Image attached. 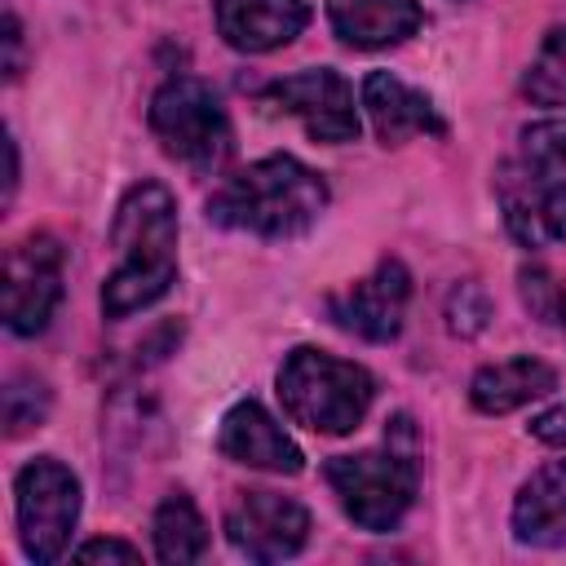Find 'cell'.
<instances>
[{
	"label": "cell",
	"mask_w": 566,
	"mask_h": 566,
	"mask_svg": "<svg viewBox=\"0 0 566 566\" xmlns=\"http://www.w3.org/2000/svg\"><path fill=\"white\" fill-rule=\"evenodd\" d=\"M111 243L119 265L102 283V314L128 318L155 305L177 279V203L168 186L137 181L115 208Z\"/></svg>",
	"instance_id": "6da1fadb"
},
{
	"label": "cell",
	"mask_w": 566,
	"mask_h": 566,
	"mask_svg": "<svg viewBox=\"0 0 566 566\" xmlns=\"http://www.w3.org/2000/svg\"><path fill=\"white\" fill-rule=\"evenodd\" d=\"M327 208V186L296 155H265L243 172L226 177L208 199V221L248 230L261 239H296Z\"/></svg>",
	"instance_id": "7a4b0ae2"
},
{
	"label": "cell",
	"mask_w": 566,
	"mask_h": 566,
	"mask_svg": "<svg viewBox=\"0 0 566 566\" xmlns=\"http://www.w3.org/2000/svg\"><path fill=\"white\" fill-rule=\"evenodd\" d=\"M327 482L340 495V509L363 531H394L420 486L411 420L394 416L385 429V447H376V451H354V455L327 460Z\"/></svg>",
	"instance_id": "3957f363"
},
{
	"label": "cell",
	"mask_w": 566,
	"mask_h": 566,
	"mask_svg": "<svg viewBox=\"0 0 566 566\" xmlns=\"http://www.w3.org/2000/svg\"><path fill=\"white\" fill-rule=\"evenodd\" d=\"M371 394H376V380L367 376V367L345 363L323 349H310V345L292 349L279 367L283 411L314 433L336 438V433L358 429L371 407Z\"/></svg>",
	"instance_id": "277c9868"
},
{
	"label": "cell",
	"mask_w": 566,
	"mask_h": 566,
	"mask_svg": "<svg viewBox=\"0 0 566 566\" xmlns=\"http://www.w3.org/2000/svg\"><path fill=\"white\" fill-rule=\"evenodd\" d=\"M150 133L164 146V155L195 172H217L230 155L226 106L195 75H177L150 97Z\"/></svg>",
	"instance_id": "5b68a950"
},
{
	"label": "cell",
	"mask_w": 566,
	"mask_h": 566,
	"mask_svg": "<svg viewBox=\"0 0 566 566\" xmlns=\"http://www.w3.org/2000/svg\"><path fill=\"white\" fill-rule=\"evenodd\" d=\"M13 495H18V535H22V548L31 562H57L71 531H75V517H80V482L75 473L53 460V455H40L31 464L18 469L13 478Z\"/></svg>",
	"instance_id": "8992f818"
},
{
	"label": "cell",
	"mask_w": 566,
	"mask_h": 566,
	"mask_svg": "<svg viewBox=\"0 0 566 566\" xmlns=\"http://www.w3.org/2000/svg\"><path fill=\"white\" fill-rule=\"evenodd\" d=\"M62 301V248L53 234H27L4 256V323L18 336L49 327Z\"/></svg>",
	"instance_id": "52a82bcc"
},
{
	"label": "cell",
	"mask_w": 566,
	"mask_h": 566,
	"mask_svg": "<svg viewBox=\"0 0 566 566\" xmlns=\"http://www.w3.org/2000/svg\"><path fill=\"white\" fill-rule=\"evenodd\" d=\"M495 199L504 212L509 234L522 248H548L566 239V186L526 164L522 155L495 168Z\"/></svg>",
	"instance_id": "ba28073f"
},
{
	"label": "cell",
	"mask_w": 566,
	"mask_h": 566,
	"mask_svg": "<svg viewBox=\"0 0 566 566\" xmlns=\"http://www.w3.org/2000/svg\"><path fill=\"white\" fill-rule=\"evenodd\" d=\"M265 102L274 111H283V115H296L314 142L340 146V142H354L358 137L354 88L332 66H310V71H296L287 80H274L265 88Z\"/></svg>",
	"instance_id": "9c48e42d"
},
{
	"label": "cell",
	"mask_w": 566,
	"mask_h": 566,
	"mask_svg": "<svg viewBox=\"0 0 566 566\" xmlns=\"http://www.w3.org/2000/svg\"><path fill=\"white\" fill-rule=\"evenodd\" d=\"M226 539L252 562H283L305 548L310 513L279 491H239L226 509Z\"/></svg>",
	"instance_id": "30bf717a"
},
{
	"label": "cell",
	"mask_w": 566,
	"mask_h": 566,
	"mask_svg": "<svg viewBox=\"0 0 566 566\" xmlns=\"http://www.w3.org/2000/svg\"><path fill=\"white\" fill-rule=\"evenodd\" d=\"M411 301V274L402 261H380L367 279L345 287L340 296L327 301V314L336 327L363 336V340H394L402 332V314Z\"/></svg>",
	"instance_id": "8fae6325"
},
{
	"label": "cell",
	"mask_w": 566,
	"mask_h": 566,
	"mask_svg": "<svg viewBox=\"0 0 566 566\" xmlns=\"http://www.w3.org/2000/svg\"><path fill=\"white\" fill-rule=\"evenodd\" d=\"M217 451L234 464L248 469H265V473H301L305 455L301 447L283 433V424L252 398L234 402L221 416V433H217Z\"/></svg>",
	"instance_id": "7c38bea8"
},
{
	"label": "cell",
	"mask_w": 566,
	"mask_h": 566,
	"mask_svg": "<svg viewBox=\"0 0 566 566\" xmlns=\"http://www.w3.org/2000/svg\"><path fill=\"white\" fill-rule=\"evenodd\" d=\"M310 22L305 0H217V31L239 53H270Z\"/></svg>",
	"instance_id": "4fadbf2b"
},
{
	"label": "cell",
	"mask_w": 566,
	"mask_h": 566,
	"mask_svg": "<svg viewBox=\"0 0 566 566\" xmlns=\"http://www.w3.org/2000/svg\"><path fill=\"white\" fill-rule=\"evenodd\" d=\"M363 106H367L371 128L385 146H402L416 133H442L447 128L442 115L433 111V102L389 71H371L363 80Z\"/></svg>",
	"instance_id": "5bb4252c"
},
{
	"label": "cell",
	"mask_w": 566,
	"mask_h": 566,
	"mask_svg": "<svg viewBox=\"0 0 566 566\" xmlns=\"http://www.w3.org/2000/svg\"><path fill=\"white\" fill-rule=\"evenodd\" d=\"M332 31L354 49H389L420 31L416 0H327Z\"/></svg>",
	"instance_id": "9a60e30c"
},
{
	"label": "cell",
	"mask_w": 566,
	"mask_h": 566,
	"mask_svg": "<svg viewBox=\"0 0 566 566\" xmlns=\"http://www.w3.org/2000/svg\"><path fill=\"white\" fill-rule=\"evenodd\" d=\"M513 535L531 548H553L566 539V460L539 464L513 500Z\"/></svg>",
	"instance_id": "2e32d148"
},
{
	"label": "cell",
	"mask_w": 566,
	"mask_h": 566,
	"mask_svg": "<svg viewBox=\"0 0 566 566\" xmlns=\"http://www.w3.org/2000/svg\"><path fill=\"white\" fill-rule=\"evenodd\" d=\"M553 389H557V371L544 358L522 354V358H504V363L482 367L469 385V398L482 416H509V411H517V407H526Z\"/></svg>",
	"instance_id": "e0dca14e"
},
{
	"label": "cell",
	"mask_w": 566,
	"mask_h": 566,
	"mask_svg": "<svg viewBox=\"0 0 566 566\" xmlns=\"http://www.w3.org/2000/svg\"><path fill=\"white\" fill-rule=\"evenodd\" d=\"M150 531H155V557L168 566H186V562H199L208 553V526H203V517L186 491L164 495Z\"/></svg>",
	"instance_id": "ac0fdd59"
},
{
	"label": "cell",
	"mask_w": 566,
	"mask_h": 566,
	"mask_svg": "<svg viewBox=\"0 0 566 566\" xmlns=\"http://www.w3.org/2000/svg\"><path fill=\"white\" fill-rule=\"evenodd\" d=\"M522 93L535 106H566V27H553L522 75Z\"/></svg>",
	"instance_id": "d6986e66"
},
{
	"label": "cell",
	"mask_w": 566,
	"mask_h": 566,
	"mask_svg": "<svg viewBox=\"0 0 566 566\" xmlns=\"http://www.w3.org/2000/svg\"><path fill=\"white\" fill-rule=\"evenodd\" d=\"M49 416V389L35 376H18L4 385V429L9 438H22L27 429H40Z\"/></svg>",
	"instance_id": "ffe728a7"
},
{
	"label": "cell",
	"mask_w": 566,
	"mask_h": 566,
	"mask_svg": "<svg viewBox=\"0 0 566 566\" xmlns=\"http://www.w3.org/2000/svg\"><path fill=\"white\" fill-rule=\"evenodd\" d=\"M526 164H535L539 172H548L553 181L566 186V119H544V124H531L522 133V150H517Z\"/></svg>",
	"instance_id": "44dd1931"
},
{
	"label": "cell",
	"mask_w": 566,
	"mask_h": 566,
	"mask_svg": "<svg viewBox=\"0 0 566 566\" xmlns=\"http://www.w3.org/2000/svg\"><path fill=\"white\" fill-rule=\"evenodd\" d=\"M486 318H491L486 292H482L478 283H460V287L451 292V301H447V327H451L455 336H478V332L486 327Z\"/></svg>",
	"instance_id": "7402d4cb"
},
{
	"label": "cell",
	"mask_w": 566,
	"mask_h": 566,
	"mask_svg": "<svg viewBox=\"0 0 566 566\" xmlns=\"http://www.w3.org/2000/svg\"><path fill=\"white\" fill-rule=\"evenodd\" d=\"M522 296H526V305H531L539 318H562V310H566L562 292L553 287V279H548L544 270H522Z\"/></svg>",
	"instance_id": "603a6c76"
},
{
	"label": "cell",
	"mask_w": 566,
	"mask_h": 566,
	"mask_svg": "<svg viewBox=\"0 0 566 566\" xmlns=\"http://www.w3.org/2000/svg\"><path fill=\"white\" fill-rule=\"evenodd\" d=\"M75 557L80 562H142V553L124 539H88L75 548Z\"/></svg>",
	"instance_id": "cb8c5ba5"
},
{
	"label": "cell",
	"mask_w": 566,
	"mask_h": 566,
	"mask_svg": "<svg viewBox=\"0 0 566 566\" xmlns=\"http://www.w3.org/2000/svg\"><path fill=\"white\" fill-rule=\"evenodd\" d=\"M531 433H535L544 447H562V451H566V402L539 411V416L531 420Z\"/></svg>",
	"instance_id": "d4e9b609"
},
{
	"label": "cell",
	"mask_w": 566,
	"mask_h": 566,
	"mask_svg": "<svg viewBox=\"0 0 566 566\" xmlns=\"http://www.w3.org/2000/svg\"><path fill=\"white\" fill-rule=\"evenodd\" d=\"M4 49H9L4 71H9V80H18L22 75V27H18L13 13H4Z\"/></svg>",
	"instance_id": "484cf974"
},
{
	"label": "cell",
	"mask_w": 566,
	"mask_h": 566,
	"mask_svg": "<svg viewBox=\"0 0 566 566\" xmlns=\"http://www.w3.org/2000/svg\"><path fill=\"white\" fill-rule=\"evenodd\" d=\"M4 155H9V177H4V203H9L13 186H18V146H13V137H4Z\"/></svg>",
	"instance_id": "4316f807"
},
{
	"label": "cell",
	"mask_w": 566,
	"mask_h": 566,
	"mask_svg": "<svg viewBox=\"0 0 566 566\" xmlns=\"http://www.w3.org/2000/svg\"><path fill=\"white\" fill-rule=\"evenodd\" d=\"M562 323H566V310H562Z\"/></svg>",
	"instance_id": "83f0119b"
}]
</instances>
